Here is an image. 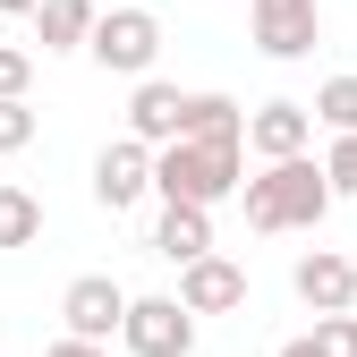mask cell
I'll use <instances>...</instances> for the list:
<instances>
[{"instance_id": "23", "label": "cell", "mask_w": 357, "mask_h": 357, "mask_svg": "<svg viewBox=\"0 0 357 357\" xmlns=\"http://www.w3.org/2000/svg\"><path fill=\"white\" fill-rule=\"evenodd\" d=\"M102 9H119V0H102Z\"/></svg>"}, {"instance_id": "24", "label": "cell", "mask_w": 357, "mask_h": 357, "mask_svg": "<svg viewBox=\"0 0 357 357\" xmlns=\"http://www.w3.org/2000/svg\"><path fill=\"white\" fill-rule=\"evenodd\" d=\"M349 255H357V247H349Z\"/></svg>"}, {"instance_id": "6", "label": "cell", "mask_w": 357, "mask_h": 357, "mask_svg": "<svg viewBox=\"0 0 357 357\" xmlns=\"http://www.w3.org/2000/svg\"><path fill=\"white\" fill-rule=\"evenodd\" d=\"M145 188H153V145L128 128V137H111V145L94 153V204H102V213H128Z\"/></svg>"}, {"instance_id": "14", "label": "cell", "mask_w": 357, "mask_h": 357, "mask_svg": "<svg viewBox=\"0 0 357 357\" xmlns=\"http://www.w3.org/2000/svg\"><path fill=\"white\" fill-rule=\"evenodd\" d=\"M34 238H43V204L17 178H0V247H34Z\"/></svg>"}, {"instance_id": "5", "label": "cell", "mask_w": 357, "mask_h": 357, "mask_svg": "<svg viewBox=\"0 0 357 357\" xmlns=\"http://www.w3.org/2000/svg\"><path fill=\"white\" fill-rule=\"evenodd\" d=\"M247 26H255L264 60H306L324 43V9L315 0H247Z\"/></svg>"}, {"instance_id": "1", "label": "cell", "mask_w": 357, "mask_h": 357, "mask_svg": "<svg viewBox=\"0 0 357 357\" xmlns=\"http://www.w3.org/2000/svg\"><path fill=\"white\" fill-rule=\"evenodd\" d=\"M247 188V137H178L153 145V196L162 204H221Z\"/></svg>"}, {"instance_id": "21", "label": "cell", "mask_w": 357, "mask_h": 357, "mask_svg": "<svg viewBox=\"0 0 357 357\" xmlns=\"http://www.w3.org/2000/svg\"><path fill=\"white\" fill-rule=\"evenodd\" d=\"M281 357H324V340L306 332V340H281Z\"/></svg>"}, {"instance_id": "22", "label": "cell", "mask_w": 357, "mask_h": 357, "mask_svg": "<svg viewBox=\"0 0 357 357\" xmlns=\"http://www.w3.org/2000/svg\"><path fill=\"white\" fill-rule=\"evenodd\" d=\"M43 9V0H0V17H34Z\"/></svg>"}, {"instance_id": "4", "label": "cell", "mask_w": 357, "mask_h": 357, "mask_svg": "<svg viewBox=\"0 0 357 357\" xmlns=\"http://www.w3.org/2000/svg\"><path fill=\"white\" fill-rule=\"evenodd\" d=\"M119 340H128V357H196V306L188 298H137Z\"/></svg>"}, {"instance_id": "11", "label": "cell", "mask_w": 357, "mask_h": 357, "mask_svg": "<svg viewBox=\"0 0 357 357\" xmlns=\"http://www.w3.org/2000/svg\"><path fill=\"white\" fill-rule=\"evenodd\" d=\"M128 128H137L145 145H178V137H188V94H178V85H162V77H137Z\"/></svg>"}, {"instance_id": "10", "label": "cell", "mask_w": 357, "mask_h": 357, "mask_svg": "<svg viewBox=\"0 0 357 357\" xmlns=\"http://www.w3.org/2000/svg\"><path fill=\"white\" fill-rule=\"evenodd\" d=\"M178 298L196 315H230V306H247V273L230 255H196V264H178Z\"/></svg>"}, {"instance_id": "17", "label": "cell", "mask_w": 357, "mask_h": 357, "mask_svg": "<svg viewBox=\"0 0 357 357\" xmlns=\"http://www.w3.org/2000/svg\"><path fill=\"white\" fill-rule=\"evenodd\" d=\"M34 128H43V119H34V102H26V94H9V102H0V153H26V145H34Z\"/></svg>"}, {"instance_id": "9", "label": "cell", "mask_w": 357, "mask_h": 357, "mask_svg": "<svg viewBox=\"0 0 357 357\" xmlns=\"http://www.w3.org/2000/svg\"><path fill=\"white\" fill-rule=\"evenodd\" d=\"M298 298L315 306V315H340V306H357V255H340V247H315V255H298Z\"/></svg>"}, {"instance_id": "8", "label": "cell", "mask_w": 357, "mask_h": 357, "mask_svg": "<svg viewBox=\"0 0 357 357\" xmlns=\"http://www.w3.org/2000/svg\"><path fill=\"white\" fill-rule=\"evenodd\" d=\"M247 145H255L264 162L306 153V145H315V102H255V111H247Z\"/></svg>"}, {"instance_id": "13", "label": "cell", "mask_w": 357, "mask_h": 357, "mask_svg": "<svg viewBox=\"0 0 357 357\" xmlns=\"http://www.w3.org/2000/svg\"><path fill=\"white\" fill-rule=\"evenodd\" d=\"M102 26V0H43L34 9V34H43V52H85Z\"/></svg>"}, {"instance_id": "2", "label": "cell", "mask_w": 357, "mask_h": 357, "mask_svg": "<svg viewBox=\"0 0 357 357\" xmlns=\"http://www.w3.org/2000/svg\"><path fill=\"white\" fill-rule=\"evenodd\" d=\"M238 204H247V230H264V238L273 230H315L332 213V178H324V162L289 153V162H264V178H247Z\"/></svg>"}, {"instance_id": "18", "label": "cell", "mask_w": 357, "mask_h": 357, "mask_svg": "<svg viewBox=\"0 0 357 357\" xmlns=\"http://www.w3.org/2000/svg\"><path fill=\"white\" fill-rule=\"evenodd\" d=\"M315 340H324V357H357V315L340 306V315H315Z\"/></svg>"}, {"instance_id": "12", "label": "cell", "mask_w": 357, "mask_h": 357, "mask_svg": "<svg viewBox=\"0 0 357 357\" xmlns=\"http://www.w3.org/2000/svg\"><path fill=\"white\" fill-rule=\"evenodd\" d=\"M153 255H162V264H196V255H213V204H162V221H153Z\"/></svg>"}, {"instance_id": "7", "label": "cell", "mask_w": 357, "mask_h": 357, "mask_svg": "<svg viewBox=\"0 0 357 357\" xmlns=\"http://www.w3.org/2000/svg\"><path fill=\"white\" fill-rule=\"evenodd\" d=\"M128 298L111 273H85V281H68V298H60V315H68V332H85V340H111L119 324H128Z\"/></svg>"}, {"instance_id": "3", "label": "cell", "mask_w": 357, "mask_h": 357, "mask_svg": "<svg viewBox=\"0 0 357 357\" xmlns=\"http://www.w3.org/2000/svg\"><path fill=\"white\" fill-rule=\"evenodd\" d=\"M85 52H94L111 77H153V60H162V17L137 9V0H119V9H102V26H94Z\"/></svg>"}, {"instance_id": "16", "label": "cell", "mask_w": 357, "mask_h": 357, "mask_svg": "<svg viewBox=\"0 0 357 357\" xmlns=\"http://www.w3.org/2000/svg\"><path fill=\"white\" fill-rule=\"evenodd\" d=\"M315 119H324V128H357V77L315 85Z\"/></svg>"}, {"instance_id": "19", "label": "cell", "mask_w": 357, "mask_h": 357, "mask_svg": "<svg viewBox=\"0 0 357 357\" xmlns=\"http://www.w3.org/2000/svg\"><path fill=\"white\" fill-rule=\"evenodd\" d=\"M26 85H34V52L0 43V102H9V94H26Z\"/></svg>"}, {"instance_id": "15", "label": "cell", "mask_w": 357, "mask_h": 357, "mask_svg": "<svg viewBox=\"0 0 357 357\" xmlns=\"http://www.w3.org/2000/svg\"><path fill=\"white\" fill-rule=\"evenodd\" d=\"M332 196H357V128H332V153H324Z\"/></svg>"}, {"instance_id": "20", "label": "cell", "mask_w": 357, "mask_h": 357, "mask_svg": "<svg viewBox=\"0 0 357 357\" xmlns=\"http://www.w3.org/2000/svg\"><path fill=\"white\" fill-rule=\"evenodd\" d=\"M43 357H102V340H85V332H68V340H52Z\"/></svg>"}]
</instances>
